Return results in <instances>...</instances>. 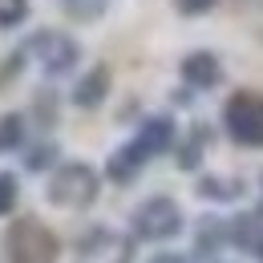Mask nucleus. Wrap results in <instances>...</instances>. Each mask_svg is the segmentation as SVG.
Segmentation results:
<instances>
[{
  "mask_svg": "<svg viewBox=\"0 0 263 263\" xmlns=\"http://www.w3.org/2000/svg\"><path fill=\"white\" fill-rule=\"evenodd\" d=\"M4 255L8 263H57L61 239L36 215H25V219H12V227L4 231Z\"/></svg>",
  "mask_w": 263,
  "mask_h": 263,
  "instance_id": "1",
  "label": "nucleus"
},
{
  "mask_svg": "<svg viewBox=\"0 0 263 263\" xmlns=\"http://www.w3.org/2000/svg\"><path fill=\"white\" fill-rule=\"evenodd\" d=\"M98 191H101V178L89 162H57L49 174L45 198L53 206H65V211H85V206H93Z\"/></svg>",
  "mask_w": 263,
  "mask_h": 263,
  "instance_id": "2",
  "label": "nucleus"
},
{
  "mask_svg": "<svg viewBox=\"0 0 263 263\" xmlns=\"http://www.w3.org/2000/svg\"><path fill=\"white\" fill-rule=\"evenodd\" d=\"M130 227H134V239H142V243H166V239L182 235L186 215L170 195H150L134 206Z\"/></svg>",
  "mask_w": 263,
  "mask_h": 263,
  "instance_id": "3",
  "label": "nucleus"
},
{
  "mask_svg": "<svg viewBox=\"0 0 263 263\" xmlns=\"http://www.w3.org/2000/svg\"><path fill=\"white\" fill-rule=\"evenodd\" d=\"M223 130L231 134V142L247 150H263V93L255 89L231 93L223 105Z\"/></svg>",
  "mask_w": 263,
  "mask_h": 263,
  "instance_id": "4",
  "label": "nucleus"
},
{
  "mask_svg": "<svg viewBox=\"0 0 263 263\" xmlns=\"http://www.w3.org/2000/svg\"><path fill=\"white\" fill-rule=\"evenodd\" d=\"M25 53L41 61V69L49 73V77H61L69 69L77 65V57H81V49H77V41L69 33H57V29H41L25 41Z\"/></svg>",
  "mask_w": 263,
  "mask_h": 263,
  "instance_id": "5",
  "label": "nucleus"
},
{
  "mask_svg": "<svg viewBox=\"0 0 263 263\" xmlns=\"http://www.w3.org/2000/svg\"><path fill=\"white\" fill-rule=\"evenodd\" d=\"M178 77H182L191 89L206 93V89H215V85L223 81V61H219L215 53H206V49L186 53V57H182V65H178Z\"/></svg>",
  "mask_w": 263,
  "mask_h": 263,
  "instance_id": "6",
  "label": "nucleus"
},
{
  "mask_svg": "<svg viewBox=\"0 0 263 263\" xmlns=\"http://www.w3.org/2000/svg\"><path fill=\"white\" fill-rule=\"evenodd\" d=\"M130 142L146 158H158V154H166V150L174 146V122L162 118V114H154V118H146V122L138 126V134H134Z\"/></svg>",
  "mask_w": 263,
  "mask_h": 263,
  "instance_id": "7",
  "label": "nucleus"
},
{
  "mask_svg": "<svg viewBox=\"0 0 263 263\" xmlns=\"http://www.w3.org/2000/svg\"><path fill=\"white\" fill-rule=\"evenodd\" d=\"M105 98H109V69L105 65H93L73 85V105H77V109H98Z\"/></svg>",
  "mask_w": 263,
  "mask_h": 263,
  "instance_id": "8",
  "label": "nucleus"
},
{
  "mask_svg": "<svg viewBox=\"0 0 263 263\" xmlns=\"http://www.w3.org/2000/svg\"><path fill=\"white\" fill-rule=\"evenodd\" d=\"M150 162L134 142H126V146H118L114 154H109V162H105V174H109V182H134L138 174H142V166Z\"/></svg>",
  "mask_w": 263,
  "mask_h": 263,
  "instance_id": "9",
  "label": "nucleus"
},
{
  "mask_svg": "<svg viewBox=\"0 0 263 263\" xmlns=\"http://www.w3.org/2000/svg\"><path fill=\"white\" fill-rule=\"evenodd\" d=\"M231 243V219H219V215H206L202 223H198V235H195V251L206 259V255H215V251H223Z\"/></svg>",
  "mask_w": 263,
  "mask_h": 263,
  "instance_id": "10",
  "label": "nucleus"
},
{
  "mask_svg": "<svg viewBox=\"0 0 263 263\" xmlns=\"http://www.w3.org/2000/svg\"><path fill=\"white\" fill-rule=\"evenodd\" d=\"M259 239H263V211H247V215H235L231 219V247L255 251Z\"/></svg>",
  "mask_w": 263,
  "mask_h": 263,
  "instance_id": "11",
  "label": "nucleus"
},
{
  "mask_svg": "<svg viewBox=\"0 0 263 263\" xmlns=\"http://www.w3.org/2000/svg\"><path fill=\"white\" fill-rule=\"evenodd\" d=\"M195 191H198V198H215V202H235V198H243V182H239V178H202Z\"/></svg>",
  "mask_w": 263,
  "mask_h": 263,
  "instance_id": "12",
  "label": "nucleus"
},
{
  "mask_svg": "<svg viewBox=\"0 0 263 263\" xmlns=\"http://www.w3.org/2000/svg\"><path fill=\"white\" fill-rule=\"evenodd\" d=\"M25 146V118L21 114H4L0 118V154H12Z\"/></svg>",
  "mask_w": 263,
  "mask_h": 263,
  "instance_id": "13",
  "label": "nucleus"
},
{
  "mask_svg": "<svg viewBox=\"0 0 263 263\" xmlns=\"http://www.w3.org/2000/svg\"><path fill=\"white\" fill-rule=\"evenodd\" d=\"M57 142H41V146H33L29 154H25V170H33V174H41V170H53L57 166Z\"/></svg>",
  "mask_w": 263,
  "mask_h": 263,
  "instance_id": "14",
  "label": "nucleus"
},
{
  "mask_svg": "<svg viewBox=\"0 0 263 263\" xmlns=\"http://www.w3.org/2000/svg\"><path fill=\"white\" fill-rule=\"evenodd\" d=\"M206 138H211V134L198 126V130L191 134V142H182V146H178V166H182V170H195V166L202 162V142H206Z\"/></svg>",
  "mask_w": 263,
  "mask_h": 263,
  "instance_id": "15",
  "label": "nucleus"
},
{
  "mask_svg": "<svg viewBox=\"0 0 263 263\" xmlns=\"http://www.w3.org/2000/svg\"><path fill=\"white\" fill-rule=\"evenodd\" d=\"M16 202H21V182H16V174H0V219L12 215Z\"/></svg>",
  "mask_w": 263,
  "mask_h": 263,
  "instance_id": "16",
  "label": "nucleus"
},
{
  "mask_svg": "<svg viewBox=\"0 0 263 263\" xmlns=\"http://www.w3.org/2000/svg\"><path fill=\"white\" fill-rule=\"evenodd\" d=\"M29 16V0H12V4H0V29H12Z\"/></svg>",
  "mask_w": 263,
  "mask_h": 263,
  "instance_id": "17",
  "label": "nucleus"
},
{
  "mask_svg": "<svg viewBox=\"0 0 263 263\" xmlns=\"http://www.w3.org/2000/svg\"><path fill=\"white\" fill-rule=\"evenodd\" d=\"M219 0H174V8L182 12V16H202V12H211Z\"/></svg>",
  "mask_w": 263,
  "mask_h": 263,
  "instance_id": "18",
  "label": "nucleus"
},
{
  "mask_svg": "<svg viewBox=\"0 0 263 263\" xmlns=\"http://www.w3.org/2000/svg\"><path fill=\"white\" fill-rule=\"evenodd\" d=\"M36 114H45L49 126H53V122H57V105H53V98H36Z\"/></svg>",
  "mask_w": 263,
  "mask_h": 263,
  "instance_id": "19",
  "label": "nucleus"
},
{
  "mask_svg": "<svg viewBox=\"0 0 263 263\" xmlns=\"http://www.w3.org/2000/svg\"><path fill=\"white\" fill-rule=\"evenodd\" d=\"M150 263H186V259H182V255H170V251H162V255H154Z\"/></svg>",
  "mask_w": 263,
  "mask_h": 263,
  "instance_id": "20",
  "label": "nucleus"
},
{
  "mask_svg": "<svg viewBox=\"0 0 263 263\" xmlns=\"http://www.w3.org/2000/svg\"><path fill=\"white\" fill-rule=\"evenodd\" d=\"M255 255H259V263H263V239H259V247H255Z\"/></svg>",
  "mask_w": 263,
  "mask_h": 263,
  "instance_id": "21",
  "label": "nucleus"
}]
</instances>
